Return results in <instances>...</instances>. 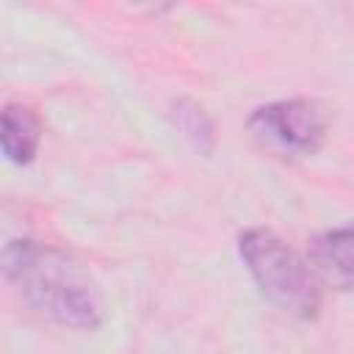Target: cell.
I'll use <instances>...</instances> for the list:
<instances>
[{
  "label": "cell",
  "mask_w": 354,
  "mask_h": 354,
  "mask_svg": "<svg viewBox=\"0 0 354 354\" xmlns=\"http://www.w3.org/2000/svg\"><path fill=\"white\" fill-rule=\"evenodd\" d=\"M3 274L28 307L61 326L97 329L102 324L100 290L72 254L41 241L17 238L3 249Z\"/></svg>",
  "instance_id": "1"
},
{
  "label": "cell",
  "mask_w": 354,
  "mask_h": 354,
  "mask_svg": "<svg viewBox=\"0 0 354 354\" xmlns=\"http://www.w3.org/2000/svg\"><path fill=\"white\" fill-rule=\"evenodd\" d=\"M238 254L263 290L279 310L293 318L313 321L321 310V285L310 266L271 230L252 227L238 235Z\"/></svg>",
  "instance_id": "2"
},
{
  "label": "cell",
  "mask_w": 354,
  "mask_h": 354,
  "mask_svg": "<svg viewBox=\"0 0 354 354\" xmlns=\"http://www.w3.org/2000/svg\"><path fill=\"white\" fill-rule=\"evenodd\" d=\"M326 111L315 100H277L260 105L249 116V130L266 147H274L288 155H313L326 138Z\"/></svg>",
  "instance_id": "3"
},
{
  "label": "cell",
  "mask_w": 354,
  "mask_h": 354,
  "mask_svg": "<svg viewBox=\"0 0 354 354\" xmlns=\"http://www.w3.org/2000/svg\"><path fill=\"white\" fill-rule=\"evenodd\" d=\"M39 138H41V124L36 111L22 102H8L0 116L3 155L17 166H28L39 149Z\"/></svg>",
  "instance_id": "4"
},
{
  "label": "cell",
  "mask_w": 354,
  "mask_h": 354,
  "mask_svg": "<svg viewBox=\"0 0 354 354\" xmlns=\"http://www.w3.org/2000/svg\"><path fill=\"white\" fill-rule=\"evenodd\" d=\"M310 263L335 282H354V224L315 235L310 243Z\"/></svg>",
  "instance_id": "5"
},
{
  "label": "cell",
  "mask_w": 354,
  "mask_h": 354,
  "mask_svg": "<svg viewBox=\"0 0 354 354\" xmlns=\"http://www.w3.org/2000/svg\"><path fill=\"white\" fill-rule=\"evenodd\" d=\"M174 122H177V127L191 138V144H194L196 149H202V152H210V149H213V141H216L213 124H210V119L205 116V111H202L196 102H191V100H177V102H174Z\"/></svg>",
  "instance_id": "6"
}]
</instances>
